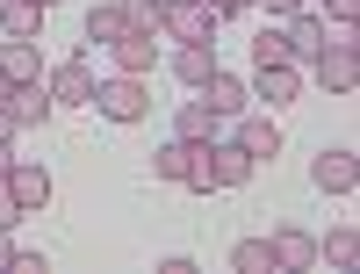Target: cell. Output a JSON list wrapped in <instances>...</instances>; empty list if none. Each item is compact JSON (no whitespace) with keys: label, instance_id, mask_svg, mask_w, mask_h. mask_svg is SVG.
<instances>
[{"label":"cell","instance_id":"1","mask_svg":"<svg viewBox=\"0 0 360 274\" xmlns=\"http://www.w3.org/2000/svg\"><path fill=\"white\" fill-rule=\"evenodd\" d=\"M310 66H317L324 94H353V87H360V29L339 22V37H324V51L310 58Z\"/></svg>","mask_w":360,"mask_h":274},{"label":"cell","instance_id":"2","mask_svg":"<svg viewBox=\"0 0 360 274\" xmlns=\"http://www.w3.org/2000/svg\"><path fill=\"white\" fill-rule=\"evenodd\" d=\"M94 108L108 116V123H144V108H152V94H144V73L94 80Z\"/></svg>","mask_w":360,"mask_h":274},{"label":"cell","instance_id":"3","mask_svg":"<svg viewBox=\"0 0 360 274\" xmlns=\"http://www.w3.org/2000/svg\"><path fill=\"white\" fill-rule=\"evenodd\" d=\"M44 87H51L58 108H94V66H86V51H65V58L44 73Z\"/></svg>","mask_w":360,"mask_h":274},{"label":"cell","instance_id":"4","mask_svg":"<svg viewBox=\"0 0 360 274\" xmlns=\"http://www.w3.org/2000/svg\"><path fill=\"white\" fill-rule=\"evenodd\" d=\"M159 37L166 44H217V15H209V0H166Z\"/></svg>","mask_w":360,"mask_h":274},{"label":"cell","instance_id":"5","mask_svg":"<svg viewBox=\"0 0 360 274\" xmlns=\"http://www.w3.org/2000/svg\"><path fill=\"white\" fill-rule=\"evenodd\" d=\"M252 101H295L303 94V66H295V58H266V66H252V87H245Z\"/></svg>","mask_w":360,"mask_h":274},{"label":"cell","instance_id":"6","mask_svg":"<svg viewBox=\"0 0 360 274\" xmlns=\"http://www.w3.org/2000/svg\"><path fill=\"white\" fill-rule=\"evenodd\" d=\"M324 37H332V22H324V15H310V8L281 15V44H288L295 66H303V58H317V51H324Z\"/></svg>","mask_w":360,"mask_h":274},{"label":"cell","instance_id":"7","mask_svg":"<svg viewBox=\"0 0 360 274\" xmlns=\"http://www.w3.org/2000/svg\"><path fill=\"white\" fill-rule=\"evenodd\" d=\"M310 180L324 195H353V180H360V166H353V144H324L317 159H310Z\"/></svg>","mask_w":360,"mask_h":274},{"label":"cell","instance_id":"8","mask_svg":"<svg viewBox=\"0 0 360 274\" xmlns=\"http://www.w3.org/2000/svg\"><path fill=\"white\" fill-rule=\"evenodd\" d=\"M8 188H15V202H22V217H37V209H51V166H37V159H15L8 166Z\"/></svg>","mask_w":360,"mask_h":274},{"label":"cell","instance_id":"9","mask_svg":"<svg viewBox=\"0 0 360 274\" xmlns=\"http://www.w3.org/2000/svg\"><path fill=\"white\" fill-rule=\"evenodd\" d=\"M0 73H8V87L44 80V44L37 37H8V44H0Z\"/></svg>","mask_w":360,"mask_h":274},{"label":"cell","instance_id":"10","mask_svg":"<svg viewBox=\"0 0 360 274\" xmlns=\"http://www.w3.org/2000/svg\"><path fill=\"white\" fill-rule=\"evenodd\" d=\"M51 87L44 80H29V87H8V116H15V130H37V123H51Z\"/></svg>","mask_w":360,"mask_h":274},{"label":"cell","instance_id":"11","mask_svg":"<svg viewBox=\"0 0 360 274\" xmlns=\"http://www.w3.org/2000/svg\"><path fill=\"white\" fill-rule=\"evenodd\" d=\"M195 159H202V144H188V137H166V144L152 151V173L166 180V188H188V173H195Z\"/></svg>","mask_w":360,"mask_h":274},{"label":"cell","instance_id":"12","mask_svg":"<svg viewBox=\"0 0 360 274\" xmlns=\"http://www.w3.org/2000/svg\"><path fill=\"white\" fill-rule=\"evenodd\" d=\"M266 246H274V267H281V274H295V267H310V260H317V238H310L303 224H281Z\"/></svg>","mask_w":360,"mask_h":274},{"label":"cell","instance_id":"13","mask_svg":"<svg viewBox=\"0 0 360 274\" xmlns=\"http://www.w3.org/2000/svg\"><path fill=\"white\" fill-rule=\"evenodd\" d=\"M108 51H115V73H152L159 66V37H144V29H123Z\"/></svg>","mask_w":360,"mask_h":274},{"label":"cell","instance_id":"14","mask_svg":"<svg viewBox=\"0 0 360 274\" xmlns=\"http://www.w3.org/2000/svg\"><path fill=\"white\" fill-rule=\"evenodd\" d=\"M238 144H245L252 166L259 159H281V123H274V116H245V123H238Z\"/></svg>","mask_w":360,"mask_h":274},{"label":"cell","instance_id":"15","mask_svg":"<svg viewBox=\"0 0 360 274\" xmlns=\"http://www.w3.org/2000/svg\"><path fill=\"white\" fill-rule=\"evenodd\" d=\"M195 94H202L209 108H217V116H245V101H252V94H245V80H231L224 66H217V73H209V80L195 87Z\"/></svg>","mask_w":360,"mask_h":274},{"label":"cell","instance_id":"16","mask_svg":"<svg viewBox=\"0 0 360 274\" xmlns=\"http://www.w3.org/2000/svg\"><path fill=\"white\" fill-rule=\"evenodd\" d=\"M217 73V44H173V80L180 87H202Z\"/></svg>","mask_w":360,"mask_h":274},{"label":"cell","instance_id":"17","mask_svg":"<svg viewBox=\"0 0 360 274\" xmlns=\"http://www.w3.org/2000/svg\"><path fill=\"white\" fill-rule=\"evenodd\" d=\"M217 123H224V116H217V108H209V101L195 94V101H180V116H173V137H188V144H209V137H217Z\"/></svg>","mask_w":360,"mask_h":274},{"label":"cell","instance_id":"18","mask_svg":"<svg viewBox=\"0 0 360 274\" xmlns=\"http://www.w3.org/2000/svg\"><path fill=\"white\" fill-rule=\"evenodd\" d=\"M123 0H94V8H86V44H115L123 37Z\"/></svg>","mask_w":360,"mask_h":274},{"label":"cell","instance_id":"19","mask_svg":"<svg viewBox=\"0 0 360 274\" xmlns=\"http://www.w3.org/2000/svg\"><path fill=\"white\" fill-rule=\"evenodd\" d=\"M44 15L51 8H37V0H0V29H8V37H37Z\"/></svg>","mask_w":360,"mask_h":274},{"label":"cell","instance_id":"20","mask_svg":"<svg viewBox=\"0 0 360 274\" xmlns=\"http://www.w3.org/2000/svg\"><path fill=\"white\" fill-rule=\"evenodd\" d=\"M231 267H238V274H281L266 238H238V246H231Z\"/></svg>","mask_w":360,"mask_h":274},{"label":"cell","instance_id":"21","mask_svg":"<svg viewBox=\"0 0 360 274\" xmlns=\"http://www.w3.org/2000/svg\"><path fill=\"white\" fill-rule=\"evenodd\" d=\"M353 253H360V231L353 224H339L332 238H317V260H332V267H353Z\"/></svg>","mask_w":360,"mask_h":274},{"label":"cell","instance_id":"22","mask_svg":"<svg viewBox=\"0 0 360 274\" xmlns=\"http://www.w3.org/2000/svg\"><path fill=\"white\" fill-rule=\"evenodd\" d=\"M123 22H130V29H144V37H159L166 8H159V0H123Z\"/></svg>","mask_w":360,"mask_h":274},{"label":"cell","instance_id":"23","mask_svg":"<svg viewBox=\"0 0 360 274\" xmlns=\"http://www.w3.org/2000/svg\"><path fill=\"white\" fill-rule=\"evenodd\" d=\"M266 58H288V44H281V22H274V29H259V44H252V66H266Z\"/></svg>","mask_w":360,"mask_h":274},{"label":"cell","instance_id":"24","mask_svg":"<svg viewBox=\"0 0 360 274\" xmlns=\"http://www.w3.org/2000/svg\"><path fill=\"white\" fill-rule=\"evenodd\" d=\"M22 224V202H15V188H8V173H0V231H15Z\"/></svg>","mask_w":360,"mask_h":274},{"label":"cell","instance_id":"25","mask_svg":"<svg viewBox=\"0 0 360 274\" xmlns=\"http://www.w3.org/2000/svg\"><path fill=\"white\" fill-rule=\"evenodd\" d=\"M324 15L332 22H360V0H324Z\"/></svg>","mask_w":360,"mask_h":274},{"label":"cell","instance_id":"26","mask_svg":"<svg viewBox=\"0 0 360 274\" xmlns=\"http://www.w3.org/2000/svg\"><path fill=\"white\" fill-rule=\"evenodd\" d=\"M252 8H266V15L281 22V15H295V8H310V0H252Z\"/></svg>","mask_w":360,"mask_h":274},{"label":"cell","instance_id":"27","mask_svg":"<svg viewBox=\"0 0 360 274\" xmlns=\"http://www.w3.org/2000/svg\"><path fill=\"white\" fill-rule=\"evenodd\" d=\"M252 8V0H209V15H217V22H231V15H245Z\"/></svg>","mask_w":360,"mask_h":274},{"label":"cell","instance_id":"28","mask_svg":"<svg viewBox=\"0 0 360 274\" xmlns=\"http://www.w3.org/2000/svg\"><path fill=\"white\" fill-rule=\"evenodd\" d=\"M15 267V231H0V274Z\"/></svg>","mask_w":360,"mask_h":274},{"label":"cell","instance_id":"29","mask_svg":"<svg viewBox=\"0 0 360 274\" xmlns=\"http://www.w3.org/2000/svg\"><path fill=\"white\" fill-rule=\"evenodd\" d=\"M22 130H15V116H8V101H0V144H15Z\"/></svg>","mask_w":360,"mask_h":274},{"label":"cell","instance_id":"30","mask_svg":"<svg viewBox=\"0 0 360 274\" xmlns=\"http://www.w3.org/2000/svg\"><path fill=\"white\" fill-rule=\"evenodd\" d=\"M8 166H15V144H0V173H8Z\"/></svg>","mask_w":360,"mask_h":274},{"label":"cell","instance_id":"31","mask_svg":"<svg viewBox=\"0 0 360 274\" xmlns=\"http://www.w3.org/2000/svg\"><path fill=\"white\" fill-rule=\"evenodd\" d=\"M0 101H8V73H0Z\"/></svg>","mask_w":360,"mask_h":274},{"label":"cell","instance_id":"32","mask_svg":"<svg viewBox=\"0 0 360 274\" xmlns=\"http://www.w3.org/2000/svg\"><path fill=\"white\" fill-rule=\"evenodd\" d=\"M37 8H58V0H37Z\"/></svg>","mask_w":360,"mask_h":274},{"label":"cell","instance_id":"33","mask_svg":"<svg viewBox=\"0 0 360 274\" xmlns=\"http://www.w3.org/2000/svg\"><path fill=\"white\" fill-rule=\"evenodd\" d=\"M159 8H166V0H159Z\"/></svg>","mask_w":360,"mask_h":274}]
</instances>
